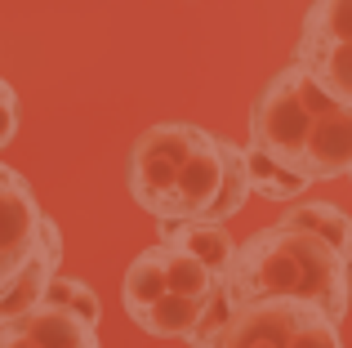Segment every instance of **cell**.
Masks as SVG:
<instances>
[{
  "instance_id": "cell-5",
  "label": "cell",
  "mask_w": 352,
  "mask_h": 348,
  "mask_svg": "<svg viewBox=\"0 0 352 348\" xmlns=\"http://www.w3.org/2000/svg\"><path fill=\"white\" fill-rule=\"evenodd\" d=\"M294 63L352 103V0H312L299 27Z\"/></svg>"
},
{
  "instance_id": "cell-13",
  "label": "cell",
  "mask_w": 352,
  "mask_h": 348,
  "mask_svg": "<svg viewBox=\"0 0 352 348\" xmlns=\"http://www.w3.org/2000/svg\"><path fill=\"white\" fill-rule=\"evenodd\" d=\"M45 304L67 308V313H76L80 322H89V326H98V322H103V304H98V295L85 286V281L63 277V272H54V281L45 286Z\"/></svg>"
},
{
  "instance_id": "cell-3",
  "label": "cell",
  "mask_w": 352,
  "mask_h": 348,
  "mask_svg": "<svg viewBox=\"0 0 352 348\" xmlns=\"http://www.w3.org/2000/svg\"><path fill=\"white\" fill-rule=\"evenodd\" d=\"M125 183L138 210L152 219H206L223 183L219 134L192 121H156L134 139Z\"/></svg>"
},
{
  "instance_id": "cell-1",
  "label": "cell",
  "mask_w": 352,
  "mask_h": 348,
  "mask_svg": "<svg viewBox=\"0 0 352 348\" xmlns=\"http://www.w3.org/2000/svg\"><path fill=\"white\" fill-rule=\"evenodd\" d=\"M250 143L308 183L344 179L352 170V103L303 63H290L250 103Z\"/></svg>"
},
{
  "instance_id": "cell-9",
  "label": "cell",
  "mask_w": 352,
  "mask_h": 348,
  "mask_svg": "<svg viewBox=\"0 0 352 348\" xmlns=\"http://www.w3.org/2000/svg\"><path fill=\"white\" fill-rule=\"evenodd\" d=\"M161 224V241L179 246V250H188L192 259H201L214 277H228V268H232V254H236V241L228 237L223 224H214V219H156Z\"/></svg>"
},
{
  "instance_id": "cell-16",
  "label": "cell",
  "mask_w": 352,
  "mask_h": 348,
  "mask_svg": "<svg viewBox=\"0 0 352 348\" xmlns=\"http://www.w3.org/2000/svg\"><path fill=\"white\" fill-rule=\"evenodd\" d=\"M344 268H348V281H352V219H348V246H344Z\"/></svg>"
},
{
  "instance_id": "cell-15",
  "label": "cell",
  "mask_w": 352,
  "mask_h": 348,
  "mask_svg": "<svg viewBox=\"0 0 352 348\" xmlns=\"http://www.w3.org/2000/svg\"><path fill=\"white\" fill-rule=\"evenodd\" d=\"M14 134H18V94H14V85L0 76V152L14 143Z\"/></svg>"
},
{
  "instance_id": "cell-7",
  "label": "cell",
  "mask_w": 352,
  "mask_h": 348,
  "mask_svg": "<svg viewBox=\"0 0 352 348\" xmlns=\"http://www.w3.org/2000/svg\"><path fill=\"white\" fill-rule=\"evenodd\" d=\"M45 219L50 215L41 210L27 174L0 161V295L36 259V250L45 241Z\"/></svg>"
},
{
  "instance_id": "cell-17",
  "label": "cell",
  "mask_w": 352,
  "mask_h": 348,
  "mask_svg": "<svg viewBox=\"0 0 352 348\" xmlns=\"http://www.w3.org/2000/svg\"><path fill=\"white\" fill-rule=\"evenodd\" d=\"M348 179H352V170H348Z\"/></svg>"
},
{
  "instance_id": "cell-10",
  "label": "cell",
  "mask_w": 352,
  "mask_h": 348,
  "mask_svg": "<svg viewBox=\"0 0 352 348\" xmlns=\"http://www.w3.org/2000/svg\"><path fill=\"white\" fill-rule=\"evenodd\" d=\"M58 263H63V232H58V224L54 219H45V241H41V250H36V259L23 268V277L14 281V286L0 295V326L5 322H14V317H23L27 308H36L45 299V286L54 281V272H58Z\"/></svg>"
},
{
  "instance_id": "cell-8",
  "label": "cell",
  "mask_w": 352,
  "mask_h": 348,
  "mask_svg": "<svg viewBox=\"0 0 352 348\" xmlns=\"http://www.w3.org/2000/svg\"><path fill=\"white\" fill-rule=\"evenodd\" d=\"M98 344V326L80 322L76 313L58 304H36L23 317L0 326V348H94Z\"/></svg>"
},
{
  "instance_id": "cell-11",
  "label": "cell",
  "mask_w": 352,
  "mask_h": 348,
  "mask_svg": "<svg viewBox=\"0 0 352 348\" xmlns=\"http://www.w3.org/2000/svg\"><path fill=\"white\" fill-rule=\"evenodd\" d=\"M245 170H250V188L263 201H299L312 188L299 170H290L285 161H276L272 152H263L258 143H245Z\"/></svg>"
},
{
  "instance_id": "cell-4",
  "label": "cell",
  "mask_w": 352,
  "mask_h": 348,
  "mask_svg": "<svg viewBox=\"0 0 352 348\" xmlns=\"http://www.w3.org/2000/svg\"><path fill=\"white\" fill-rule=\"evenodd\" d=\"M339 348V322L326 308L308 299H254V304H232L219 348Z\"/></svg>"
},
{
  "instance_id": "cell-12",
  "label": "cell",
  "mask_w": 352,
  "mask_h": 348,
  "mask_svg": "<svg viewBox=\"0 0 352 348\" xmlns=\"http://www.w3.org/2000/svg\"><path fill=\"white\" fill-rule=\"evenodd\" d=\"M219 148H223V183H219V201L210 206L206 219L228 224V219H236L241 210H245V201L254 197V188H250V170H245V148L232 143V139H223V134H219Z\"/></svg>"
},
{
  "instance_id": "cell-6",
  "label": "cell",
  "mask_w": 352,
  "mask_h": 348,
  "mask_svg": "<svg viewBox=\"0 0 352 348\" xmlns=\"http://www.w3.org/2000/svg\"><path fill=\"white\" fill-rule=\"evenodd\" d=\"M214 281H219L214 272H210L201 259H192L188 250H179V246H170V241H156V246H147V250H138L134 263L125 268L120 299H125V313H129V322H134V317L143 313L147 304H156L165 290L210 295Z\"/></svg>"
},
{
  "instance_id": "cell-2",
  "label": "cell",
  "mask_w": 352,
  "mask_h": 348,
  "mask_svg": "<svg viewBox=\"0 0 352 348\" xmlns=\"http://www.w3.org/2000/svg\"><path fill=\"white\" fill-rule=\"evenodd\" d=\"M228 295L232 304L254 299H308L326 308L344 326L352 308V281L344 268V250L326 241L321 232L276 219L272 228H258L236 246L232 268H228Z\"/></svg>"
},
{
  "instance_id": "cell-14",
  "label": "cell",
  "mask_w": 352,
  "mask_h": 348,
  "mask_svg": "<svg viewBox=\"0 0 352 348\" xmlns=\"http://www.w3.org/2000/svg\"><path fill=\"white\" fill-rule=\"evenodd\" d=\"M348 219L339 206H330V201H312V206H294L290 215H285V224H299V228H312V232H321L326 241H335L339 250L348 246Z\"/></svg>"
}]
</instances>
